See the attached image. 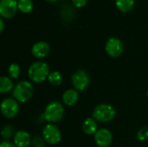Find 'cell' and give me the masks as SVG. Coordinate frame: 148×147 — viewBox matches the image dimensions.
Here are the masks:
<instances>
[{"mask_svg":"<svg viewBox=\"0 0 148 147\" xmlns=\"http://www.w3.org/2000/svg\"><path fill=\"white\" fill-rule=\"evenodd\" d=\"M49 67L44 62H36L32 63L28 70V76L35 83L43 82L49 75Z\"/></svg>","mask_w":148,"mask_h":147,"instance_id":"6da1fadb","label":"cell"},{"mask_svg":"<svg viewBox=\"0 0 148 147\" xmlns=\"http://www.w3.org/2000/svg\"><path fill=\"white\" fill-rule=\"evenodd\" d=\"M34 88L29 81H19L12 91V95L16 101L24 103L28 101L33 95Z\"/></svg>","mask_w":148,"mask_h":147,"instance_id":"7a4b0ae2","label":"cell"},{"mask_svg":"<svg viewBox=\"0 0 148 147\" xmlns=\"http://www.w3.org/2000/svg\"><path fill=\"white\" fill-rule=\"evenodd\" d=\"M64 115V107L59 101H51L45 107L43 117L49 123H57L61 121Z\"/></svg>","mask_w":148,"mask_h":147,"instance_id":"3957f363","label":"cell"},{"mask_svg":"<svg viewBox=\"0 0 148 147\" xmlns=\"http://www.w3.org/2000/svg\"><path fill=\"white\" fill-rule=\"evenodd\" d=\"M92 116L96 121L109 122L115 117V109L109 104H100L94 109Z\"/></svg>","mask_w":148,"mask_h":147,"instance_id":"277c9868","label":"cell"},{"mask_svg":"<svg viewBox=\"0 0 148 147\" xmlns=\"http://www.w3.org/2000/svg\"><path fill=\"white\" fill-rule=\"evenodd\" d=\"M42 138L49 145H56L62 139L60 129L54 124H48L42 129Z\"/></svg>","mask_w":148,"mask_h":147,"instance_id":"5b68a950","label":"cell"},{"mask_svg":"<svg viewBox=\"0 0 148 147\" xmlns=\"http://www.w3.org/2000/svg\"><path fill=\"white\" fill-rule=\"evenodd\" d=\"M71 81L75 90L84 91L90 83V77L85 70L79 69L73 74Z\"/></svg>","mask_w":148,"mask_h":147,"instance_id":"8992f818","label":"cell"},{"mask_svg":"<svg viewBox=\"0 0 148 147\" xmlns=\"http://www.w3.org/2000/svg\"><path fill=\"white\" fill-rule=\"evenodd\" d=\"M19 111V105L15 99L6 98L1 103V113L7 119H14Z\"/></svg>","mask_w":148,"mask_h":147,"instance_id":"52a82bcc","label":"cell"},{"mask_svg":"<svg viewBox=\"0 0 148 147\" xmlns=\"http://www.w3.org/2000/svg\"><path fill=\"white\" fill-rule=\"evenodd\" d=\"M105 49L109 56L113 58H117L122 55L124 47L122 42L120 39L116 37H112L107 41L105 45Z\"/></svg>","mask_w":148,"mask_h":147,"instance_id":"ba28073f","label":"cell"},{"mask_svg":"<svg viewBox=\"0 0 148 147\" xmlns=\"http://www.w3.org/2000/svg\"><path fill=\"white\" fill-rule=\"evenodd\" d=\"M18 9L16 0H0V15L4 18L12 17Z\"/></svg>","mask_w":148,"mask_h":147,"instance_id":"9c48e42d","label":"cell"},{"mask_svg":"<svg viewBox=\"0 0 148 147\" xmlns=\"http://www.w3.org/2000/svg\"><path fill=\"white\" fill-rule=\"evenodd\" d=\"M95 141L98 147H109L113 141V135L108 129L101 128L95 134Z\"/></svg>","mask_w":148,"mask_h":147,"instance_id":"30bf717a","label":"cell"},{"mask_svg":"<svg viewBox=\"0 0 148 147\" xmlns=\"http://www.w3.org/2000/svg\"><path fill=\"white\" fill-rule=\"evenodd\" d=\"M49 49L50 48L48 42L44 41H39L32 46L31 53L36 58H44L48 55Z\"/></svg>","mask_w":148,"mask_h":147,"instance_id":"8fae6325","label":"cell"},{"mask_svg":"<svg viewBox=\"0 0 148 147\" xmlns=\"http://www.w3.org/2000/svg\"><path fill=\"white\" fill-rule=\"evenodd\" d=\"M31 138L28 132L21 130L15 133L14 144L16 147H28L31 144Z\"/></svg>","mask_w":148,"mask_h":147,"instance_id":"7c38bea8","label":"cell"},{"mask_svg":"<svg viewBox=\"0 0 148 147\" xmlns=\"http://www.w3.org/2000/svg\"><path fill=\"white\" fill-rule=\"evenodd\" d=\"M79 100V94L75 89L66 90L62 94V101L67 106H74Z\"/></svg>","mask_w":148,"mask_h":147,"instance_id":"4fadbf2b","label":"cell"},{"mask_svg":"<svg viewBox=\"0 0 148 147\" xmlns=\"http://www.w3.org/2000/svg\"><path fill=\"white\" fill-rule=\"evenodd\" d=\"M82 130L88 135H95L99 130L96 120L94 118H88L84 120L82 124Z\"/></svg>","mask_w":148,"mask_h":147,"instance_id":"5bb4252c","label":"cell"},{"mask_svg":"<svg viewBox=\"0 0 148 147\" xmlns=\"http://www.w3.org/2000/svg\"><path fill=\"white\" fill-rule=\"evenodd\" d=\"M115 3L121 11L127 13L133 10L134 6V0H115Z\"/></svg>","mask_w":148,"mask_h":147,"instance_id":"9a60e30c","label":"cell"},{"mask_svg":"<svg viewBox=\"0 0 148 147\" xmlns=\"http://www.w3.org/2000/svg\"><path fill=\"white\" fill-rule=\"evenodd\" d=\"M13 82L12 81L7 77V76H2L0 78V93L1 94H7L13 88Z\"/></svg>","mask_w":148,"mask_h":147,"instance_id":"2e32d148","label":"cell"},{"mask_svg":"<svg viewBox=\"0 0 148 147\" xmlns=\"http://www.w3.org/2000/svg\"><path fill=\"white\" fill-rule=\"evenodd\" d=\"M48 81L53 86H59L62 82V75L58 71L50 72L48 77Z\"/></svg>","mask_w":148,"mask_h":147,"instance_id":"e0dca14e","label":"cell"},{"mask_svg":"<svg viewBox=\"0 0 148 147\" xmlns=\"http://www.w3.org/2000/svg\"><path fill=\"white\" fill-rule=\"evenodd\" d=\"M18 10L23 13H29L33 10V2L31 0H17Z\"/></svg>","mask_w":148,"mask_h":147,"instance_id":"ac0fdd59","label":"cell"},{"mask_svg":"<svg viewBox=\"0 0 148 147\" xmlns=\"http://www.w3.org/2000/svg\"><path fill=\"white\" fill-rule=\"evenodd\" d=\"M21 74V68L16 63H11L8 68V75L12 79H17Z\"/></svg>","mask_w":148,"mask_h":147,"instance_id":"d6986e66","label":"cell"},{"mask_svg":"<svg viewBox=\"0 0 148 147\" xmlns=\"http://www.w3.org/2000/svg\"><path fill=\"white\" fill-rule=\"evenodd\" d=\"M14 131H15V129L13 128L12 126L7 125V126H3V128L2 129L1 135L3 137V139H11L12 137L15 136Z\"/></svg>","mask_w":148,"mask_h":147,"instance_id":"ffe728a7","label":"cell"},{"mask_svg":"<svg viewBox=\"0 0 148 147\" xmlns=\"http://www.w3.org/2000/svg\"><path fill=\"white\" fill-rule=\"evenodd\" d=\"M137 137L139 140L140 141H145L148 139V126H143L137 133Z\"/></svg>","mask_w":148,"mask_h":147,"instance_id":"44dd1931","label":"cell"},{"mask_svg":"<svg viewBox=\"0 0 148 147\" xmlns=\"http://www.w3.org/2000/svg\"><path fill=\"white\" fill-rule=\"evenodd\" d=\"M31 145L33 147H45L44 139L40 136H35L31 140Z\"/></svg>","mask_w":148,"mask_h":147,"instance_id":"7402d4cb","label":"cell"},{"mask_svg":"<svg viewBox=\"0 0 148 147\" xmlns=\"http://www.w3.org/2000/svg\"><path fill=\"white\" fill-rule=\"evenodd\" d=\"M88 0H72L73 4L77 8H82L86 5Z\"/></svg>","mask_w":148,"mask_h":147,"instance_id":"603a6c76","label":"cell"},{"mask_svg":"<svg viewBox=\"0 0 148 147\" xmlns=\"http://www.w3.org/2000/svg\"><path fill=\"white\" fill-rule=\"evenodd\" d=\"M0 147H16L15 146V144H13V143H11V142H10V141H6V140H4V141H3L1 144H0Z\"/></svg>","mask_w":148,"mask_h":147,"instance_id":"cb8c5ba5","label":"cell"},{"mask_svg":"<svg viewBox=\"0 0 148 147\" xmlns=\"http://www.w3.org/2000/svg\"><path fill=\"white\" fill-rule=\"evenodd\" d=\"M4 29V23H3V20L1 18L0 19V32H3Z\"/></svg>","mask_w":148,"mask_h":147,"instance_id":"d4e9b609","label":"cell"},{"mask_svg":"<svg viewBox=\"0 0 148 147\" xmlns=\"http://www.w3.org/2000/svg\"><path fill=\"white\" fill-rule=\"evenodd\" d=\"M46 1L50 2V3H53V2H56V1H58V0H46Z\"/></svg>","mask_w":148,"mask_h":147,"instance_id":"484cf974","label":"cell"},{"mask_svg":"<svg viewBox=\"0 0 148 147\" xmlns=\"http://www.w3.org/2000/svg\"><path fill=\"white\" fill-rule=\"evenodd\" d=\"M147 98H148V92H147Z\"/></svg>","mask_w":148,"mask_h":147,"instance_id":"4316f807","label":"cell"}]
</instances>
